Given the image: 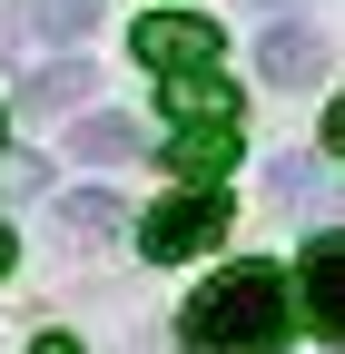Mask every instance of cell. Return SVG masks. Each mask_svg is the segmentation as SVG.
Returning <instances> with one entry per match:
<instances>
[{
    "label": "cell",
    "instance_id": "obj_5",
    "mask_svg": "<svg viewBox=\"0 0 345 354\" xmlns=\"http://www.w3.org/2000/svg\"><path fill=\"white\" fill-rule=\"evenodd\" d=\"M158 109L178 118V128H218V138H237V88L218 69H197V79H158Z\"/></svg>",
    "mask_w": 345,
    "mask_h": 354
},
{
    "label": "cell",
    "instance_id": "obj_4",
    "mask_svg": "<svg viewBox=\"0 0 345 354\" xmlns=\"http://www.w3.org/2000/svg\"><path fill=\"white\" fill-rule=\"evenodd\" d=\"M296 295H306V325L326 344H345V236H306V256H296Z\"/></svg>",
    "mask_w": 345,
    "mask_h": 354
},
{
    "label": "cell",
    "instance_id": "obj_11",
    "mask_svg": "<svg viewBox=\"0 0 345 354\" xmlns=\"http://www.w3.org/2000/svg\"><path fill=\"white\" fill-rule=\"evenodd\" d=\"M30 30L60 39V50H79V39L99 30V0H30Z\"/></svg>",
    "mask_w": 345,
    "mask_h": 354
},
{
    "label": "cell",
    "instance_id": "obj_6",
    "mask_svg": "<svg viewBox=\"0 0 345 354\" xmlns=\"http://www.w3.org/2000/svg\"><path fill=\"white\" fill-rule=\"evenodd\" d=\"M158 158L188 177V197H218V177L237 167V138H218V128H178V138H168Z\"/></svg>",
    "mask_w": 345,
    "mask_h": 354
},
{
    "label": "cell",
    "instance_id": "obj_3",
    "mask_svg": "<svg viewBox=\"0 0 345 354\" xmlns=\"http://www.w3.org/2000/svg\"><path fill=\"white\" fill-rule=\"evenodd\" d=\"M128 50H139L158 79H197L207 59H218V20H188V10H148L139 30H128Z\"/></svg>",
    "mask_w": 345,
    "mask_h": 354
},
{
    "label": "cell",
    "instance_id": "obj_7",
    "mask_svg": "<svg viewBox=\"0 0 345 354\" xmlns=\"http://www.w3.org/2000/svg\"><path fill=\"white\" fill-rule=\"evenodd\" d=\"M69 148L89 158V167H128V158H148V138H139V118H118V109H89L69 128Z\"/></svg>",
    "mask_w": 345,
    "mask_h": 354
},
{
    "label": "cell",
    "instance_id": "obj_14",
    "mask_svg": "<svg viewBox=\"0 0 345 354\" xmlns=\"http://www.w3.org/2000/svg\"><path fill=\"white\" fill-rule=\"evenodd\" d=\"M30 354H79V344H69V335H39V344H30Z\"/></svg>",
    "mask_w": 345,
    "mask_h": 354
},
{
    "label": "cell",
    "instance_id": "obj_1",
    "mask_svg": "<svg viewBox=\"0 0 345 354\" xmlns=\"http://www.w3.org/2000/svg\"><path fill=\"white\" fill-rule=\"evenodd\" d=\"M296 276L286 266H227V276H207L188 305H178V344L188 354H276L286 335H296Z\"/></svg>",
    "mask_w": 345,
    "mask_h": 354
},
{
    "label": "cell",
    "instance_id": "obj_13",
    "mask_svg": "<svg viewBox=\"0 0 345 354\" xmlns=\"http://www.w3.org/2000/svg\"><path fill=\"white\" fill-rule=\"evenodd\" d=\"M326 148H335V158H345V99H335V109H326Z\"/></svg>",
    "mask_w": 345,
    "mask_h": 354
},
{
    "label": "cell",
    "instance_id": "obj_10",
    "mask_svg": "<svg viewBox=\"0 0 345 354\" xmlns=\"http://www.w3.org/2000/svg\"><path fill=\"white\" fill-rule=\"evenodd\" d=\"M60 227H69V246H109V236L128 227V207H118L109 187H79V197L60 207Z\"/></svg>",
    "mask_w": 345,
    "mask_h": 354
},
{
    "label": "cell",
    "instance_id": "obj_2",
    "mask_svg": "<svg viewBox=\"0 0 345 354\" xmlns=\"http://www.w3.org/2000/svg\"><path fill=\"white\" fill-rule=\"evenodd\" d=\"M218 236H227V197H168V207L139 216V256L148 266H188V256H207Z\"/></svg>",
    "mask_w": 345,
    "mask_h": 354
},
{
    "label": "cell",
    "instance_id": "obj_15",
    "mask_svg": "<svg viewBox=\"0 0 345 354\" xmlns=\"http://www.w3.org/2000/svg\"><path fill=\"white\" fill-rule=\"evenodd\" d=\"M10 256H20V236H10V227H0V276H10Z\"/></svg>",
    "mask_w": 345,
    "mask_h": 354
},
{
    "label": "cell",
    "instance_id": "obj_12",
    "mask_svg": "<svg viewBox=\"0 0 345 354\" xmlns=\"http://www.w3.org/2000/svg\"><path fill=\"white\" fill-rule=\"evenodd\" d=\"M276 197H286V207L335 216V177H326V167H306V158H286V167H276Z\"/></svg>",
    "mask_w": 345,
    "mask_h": 354
},
{
    "label": "cell",
    "instance_id": "obj_9",
    "mask_svg": "<svg viewBox=\"0 0 345 354\" xmlns=\"http://www.w3.org/2000/svg\"><path fill=\"white\" fill-rule=\"evenodd\" d=\"M89 88H99V69H89V59H50V69H30L20 109H30V118H60V109H79V99H89Z\"/></svg>",
    "mask_w": 345,
    "mask_h": 354
},
{
    "label": "cell",
    "instance_id": "obj_8",
    "mask_svg": "<svg viewBox=\"0 0 345 354\" xmlns=\"http://www.w3.org/2000/svg\"><path fill=\"white\" fill-rule=\"evenodd\" d=\"M256 69H267L276 88H306V79L326 69V39H316V30H267V39H256Z\"/></svg>",
    "mask_w": 345,
    "mask_h": 354
}]
</instances>
